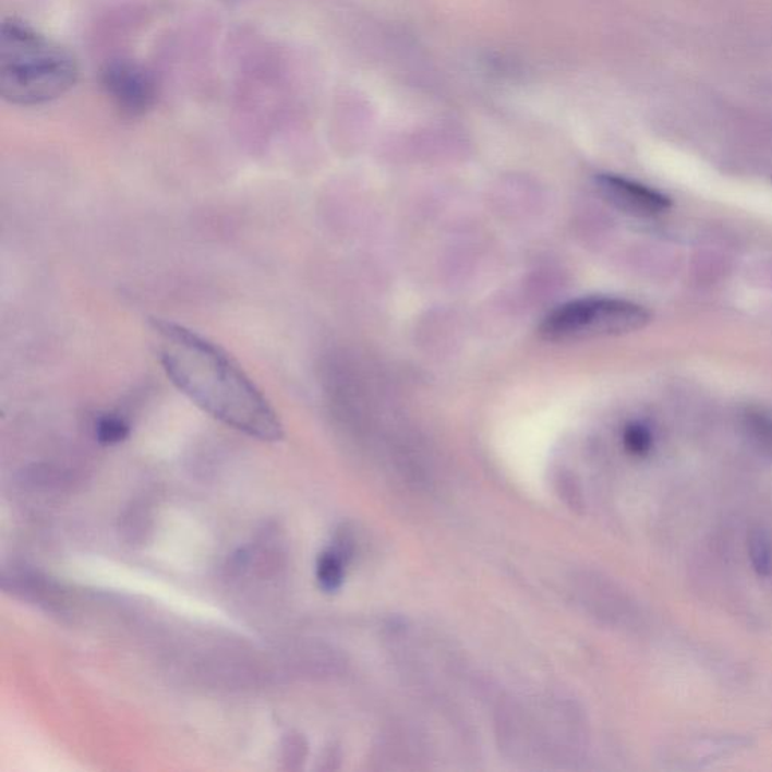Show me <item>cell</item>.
Returning a JSON list of instances; mask_svg holds the SVG:
<instances>
[{
  "label": "cell",
  "instance_id": "cell-1",
  "mask_svg": "<svg viewBox=\"0 0 772 772\" xmlns=\"http://www.w3.org/2000/svg\"><path fill=\"white\" fill-rule=\"evenodd\" d=\"M153 328L165 372L193 403L252 438L282 439L277 412L222 349L177 323L156 321Z\"/></svg>",
  "mask_w": 772,
  "mask_h": 772
},
{
  "label": "cell",
  "instance_id": "cell-2",
  "mask_svg": "<svg viewBox=\"0 0 772 772\" xmlns=\"http://www.w3.org/2000/svg\"><path fill=\"white\" fill-rule=\"evenodd\" d=\"M79 81L77 59L67 47L15 17L0 27V94L15 106L58 100Z\"/></svg>",
  "mask_w": 772,
  "mask_h": 772
},
{
  "label": "cell",
  "instance_id": "cell-3",
  "mask_svg": "<svg viewBox=\"0 0 772 772\" xmlns=\"http://www.w3.org/2000/svg\"><path fill=\"white\" fill-rule=\"evenodd\" d=\"M650 318L644 306L626 299H577L551 311L539 326V335L557 345L620 337L646 328Z\"/></svg>",
  "mask_w": 772,
  "mask_h": 772
},
{
  "label": "cell",
  "instance_id": "cell-4",
  "mask_svg": "<svg viewBox=\"0 0 772 772\" xmlns=\"http://www.w3.org/2000/svg\"><path fill=\"white\" fill-rule=\"evenodd\" d=\"M110 104L124 117L140 118L155 108L157 82L152 71L132 59H112L100 73Z\"/></svg>",
  "mask_w": 772,
  "mask_h": 772
},
{
  "label": "cell",
  "instance_id": "cell-5",
  "mask_svg": "<svg viewBox=\"0 0 772 772\" xmlns=\"http://www.w3.org/2000/svg\"><path fill=\"white\" fill-rule=\"evenodd\" d=\"M596 186L602 198L617 210L640 218L663 215L672 207V201L664 193L617 176H599Z\"/></svg>",
  "mask_w": 772,
  "mask_h": 772
},
{
  "label": "cell",
  "instance_id": "cell-6",
  "mask_svg": "<svg viewBox=\"0 0 772 772\" xmlns=\"http://www.w3.org/2000/svg\"><path fill=\"white\" fill-rule=\"evenodd\" d=\"M743 427L748 439L760 451L772 457V413L762 409H748L743 415Z\"/></svg>",
  "mask_w": 772,
  "mask_h": 772
},
{
  "label": "cell",
  "instance_id": "cell-7",
  "mask_svg": "<svg viewBox=\"0 0 772 772\" xmlns=\"http://www.w3.org/2000/svg\"><path fill=\"white\" fill-rule=\"evenodd\" d=\"M748 558L759 577L768 578L772 574V538L765 528L758 527L748 534Z\"/></svg>",
  "mask_w": 772,
  "mask_h": 772
},
{
  "label": "cell",
  "instance_id": "cell-8",
  "mask_svg": "<svg viewBox=\"0 0 772 772\" xmlns=\"http://www.w3.org/2000/svg\"><path fill=\"white\" fill-rule=\"evenodd\" d=\"M316 575L318 584L325 592H337L345 579V558L340 551H325L318 557Z\"/></svg>",
  "mask_w": 772,
  "mask_h": 772
},
{
  "label": "cell",
  "instance_id": "cell-9",
  "mask_svg": "<svg viewBox=\"0 0 772 772\" xmlns=\"http://www.w3.org/2000/svg\"><path fill=\"white\" fill-rule=\"evenodd\" d=\"M130 433L129 424L117 415H104L97 420L96 436L98 443L113 445L123 443Z\"/></svg>",
  "mask_w": 772,
  "mask_h": 772
},
{
  "label": "cell",
  "instance_id": "cell-10",
  "mask_svg": "<svg viewBox=\"0 0 772 772\" xmlns=\"http://www.w3.org/2000/svg\"><path fill=\"white\" fill-rule=\"evenodd\" d=\"M624 444L626 451L632 456H648L653 447V435L648 425L641 423H632L626 425L624 432Z\"/></svg>",
  "mask_w": 772,
  "mask_h": 772
}]
</instances>
